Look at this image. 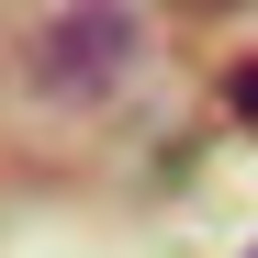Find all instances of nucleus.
<instances>
[{
  "label": "nucleus",
  "mask_w": 258,
  "mask_h": 258,
  "mask_svg": "<svg viewBox=\"0 0 258 258\" xmlns=\"http://www.w3.org/2000/svg\"><path fill=\"white\" fill-rule=\"evenodd\" d=\"M247 258H258V247H247Z\"/></svg>",
  "instance_id": "4"
},
{
  "label": "nucleus",
  "mask_w": 258,
  "mask_h": 258,
  "mask_svg": "<svg viewBox=\"0 0 258 258\" xmlns=\"http://www.w3.org/2000/svg\"><path fill=\"white\" fill-rule=\"evenodd\" d=\"M225 112L258 135V56H236V68H225Z\"/></svg>",
  "instance_id": "2"
},
{
  "label": "nucleus",
  "mask_w": 258,
  "mask_h": 258,
  "mask_svg": "<svg viewBox=\"0 0 258 258\" xmlns=\"http://www.w3.org/2000/svg\"><path fill=\"white\" fill-rule=\"evenodd\" d=\"M146 45V23L123 12V0H68V12L34 34V90H56V101H101L123 68H135Z\"/></svg>",
  "instance_id": "1"
},
{
  "label": "nucleus",
  "mask_w": 258,
  "mask_h": 258,
  "mask_svg": "<svg viewBox=\"0 0 258 258\" xmlns=\"http://www.w3.org/2000/svg\"><path fill=\"white\" fill-rule=\"evenodd\" d=\"M191 12H236V0H191Z\"/></svg>",
  "instance_id": "3"
}]
</instances>
